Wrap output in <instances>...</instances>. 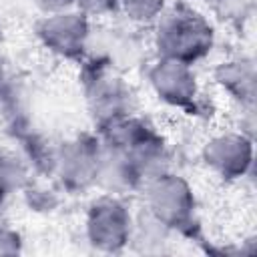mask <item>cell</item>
<instances>
[{
    "mask_svg": "<svg viewBox=\"0 0 257 257\" xmlns=\"http://www.w3.org/2000/svg\"><path fill=\"white\" fill-rule=\"evenodd\" d=\"M201 2H217V0H201Z\"/></svg>",
    "mask_w": 257,
    "mask_h": 257,
    "instance_id": "cell-13",
    "label": "cell"
},
{
    "mask_svg": "<svg viewBox=\"0 0 257 257\" xmlns=\"http://www.w3.org/2000/svg\"><path fill=\"white\" fill-rule=\"evenodd\" d=\"M96 64V62H94ZM86 100L94 116H98L100 124L128 114V90L116 78L106 64H96L86 70L84 76Z\"/></svg>",
    "mask_w": 257,
    "mask_h": 257,
    "instance_id": "cell-2",
    "label": "cell"
},
{
    "mask_svg": "<svg viewBox=\"0 0 257 257\" xmlns=\"http://www.w3.org/2000/svg\"><path fill=\"white\" fill-rule=\"evenodd\" d=\"M128 213L116 199H100L88 215V239L104 251L120 249L128 239Z\"/></svg>",
    "mask_w": 257,
    "mask_h": 257,
    "instance_id": "cell-4",
    "label": "cell"
},
{
    "mask_svg": "<svg viewBox=\"0 0 257 257\" xmlns=\"http://www.w3.org/2000/svg\"><path fill=\"white\" fill-rule=\"evenodd\" d=\"M18 251V235L0 229V253H16Z\"/></svg>",
    "mask_w": 257,
    "mask_h": 257,
    "instance_id": "cell-11",
    "label": "cell"
},
{
    "mask_svg": "<svg viewBox=\"0 0 257 257\" xmlns=\"http://www.w3.org/2000/svg\"><path fill=\"white\" fill-rule=\"evenodd\" d=\"M0 78H2V66H0Z\"/></svg>",
    "mask_w": 257,
    "mask_h": 257,
    "instance_id": "cell-14",
    "label": "cell"
},
{
    "mask_svg": "<svg viewBox=\"0 0 257 257\" xmlns=\"http://www.w3.org/2000/svg\"><path fill=\"white\" fill-rule=\"evenodd\" d=\"M96 145L98 143L84 137L64 145L58 163L60 175L70 187H86L88 183L96 181L100 163V151Z\"/></svg>",
    "mask_w": 257,
    "mask_h": 257,
    "instance_id": "cell-7",
    "label": "cell"
},
{
    "mask_svg": "<svg viewBox=\"0 0 257 257\" xmlns=\"http://www.w3.org/2000/svg\"><path fill=\"white\" fill-rule=\"evenodd\" d=\"M151 82L157 94L175 106H187L191 100H195V76L185 62L163 58L151 72Z\"/></svg>",
    "mask_w": 257,
    "mask_h": 257,
    "instance_id": "cell-6",
    "label": "cell"
},
{
    "mask_svg": "<svg viewBox=\"0 0 257 257\" xmlns=\"http://www.w3.org/2000/svg\"><path fill=\"white\" fill-rule=\"evenodd\" d=\"M116 2H120L128 12V16L137 20H149L157 16L163 8V0H116Z\"/></svg>",
    "mask_w": 257,
    "mask_h": 257,
    "instance_id": "cell-9",
    "label": "cell"
},
{
    "mask_svg": "<svg viewBox=\"0 0 257 257\" xmlns=\"http://www.w3.org/2000/svg\"><path fill=\"white\" fill-rule=\"evenodd\" d=\"M249 157H251L249 143L233 135L219 137L211 141L205 149L207 163L225 177H237L239 173H243L245 165L249 163Z\"/></svg>",
    "mask_w": 257,
    "mask_h": 257,
    "instance_id": "cell-8",
    "label": "cell"
},
{
    "mask_svg": "<svg viewBox=\"0 0 257 257\" xmlns=\"http://www.w3.org/2000/svg\"><path fill=\"white\" fill-rule=\"evenodd\" d=\"M149 201L155 217L169 227H185L191 219L193 197L185 181L173 175H157L151 185Z\"/></svg>",
    "mask_w": 257,
    "mask_h": 257,
    "instance_id": "cell-3",
    "label": "cell"
},
{
    "mask_svg": "<svg viewBox=\"0 0 257 257\" xmlns=\"http://www.w3.org/2000/svg\"><path fill=\"white\" fill-rule=\"evenodd\" d=\"M78 6H82V10L86 12H94V14H102L114 8L116 0H76Z\"/></svg>",
    "mask_w": 257,
    "mask_h": 257,
    "instance_id": "cell-10",
    "label": "cell"
},
{
    "mask_svg": "<svg viewBox=\"0 0 257 257\" xmlns=\"http://www.w3.org/2000/svg\"><path fill=\"white\" fill-rule=\"evenodd\" d=\"M44 10H60V8H64L66 4H70V2H74V0H36Z\"/></svg>",
    "mask_w": 257,
    "mask_h": 257,
    "instance_id": "cell-12",
    "label": "cell"
},
{
    "mask_svg": "<svg viewBox=\"0 0 257 257\" xmlns=\"http://www.w3.org/2000/svg\"><path fill=\"white\" fill-rule=\"evenodd\" d=\"M211 26L189 8H173L161 18L157 30V46L165 58L191 64L211 48Z\"/></svg>",
    "mask_w": 257,
    "mask_h": 257,
    "instance_id": "cell-1",
    "label": "cell"
},
{
    "mask_svg": "<svg viewBox=\"0 0 257 257\" xmlns=\"http://www.w3.org/2000/svg\"><path fill=\"white\" fill-rule=\"evenodd\" d=\"M86 32H88V26H86L84 16L70 14V12L52 14L38 28V34L44 40V44L50 50L62 56H68V58L82 52Z\"/></svg>",
    "mask_w": 257,
    "mask_h": 257,
    "instance_id": "cell-5",
    "label": "cell"
}]
</instances>
